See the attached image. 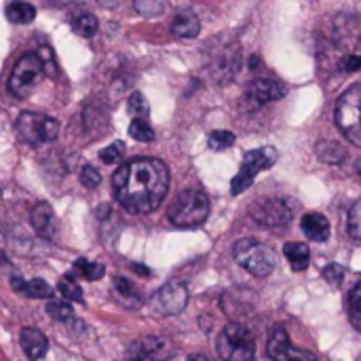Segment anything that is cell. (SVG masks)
Listing matches in <instances>:
<instances>
[{"label":"cell","instance_id":"36","mask_svg":"<svg viewBox=\"0 0 361 361\" xmlns=\"http://www.w3.org/2000/svg\"><path fill=\"white\" fill-rule=\"evenodd\" d=\"M38 57L42 59V63H44V72L49 74V76H57V63H55V57H53V49H49V47H42L40 51H38Z\"/></svg>","mask_w":361,"mask_h":361},{"label":"cell","instance_id":"28","mask_svg":"<svg viewBox=\"0 0 361 361\" xmlns=\"http://www.w3.org/2000/svg\"><path fill=\"white\" fill-rule=\"evenodd\" d=\"M47 313H49L55 322H59V324H70V322H74V309H72L68 302H49V305H47Z\"/></svg>","mask_w":361,"mask_h":361},{"label":"cell","instance_id":"30","mask_svg":"<svg viewBox=\"0 0 361 361\" xmlns=\"http://www.w3.org/2000/svg\"><path fill=\"white\" fill-rule=\"evenodd\" d=\"M129 135L135 142H152L154 140V129L150 127L148 121H131L129 125Z\"/></svg>","mask_w":361,"mask_h":361},{"label":"cell","instance_id":"25","mask_svg":"<svg viewBox=\"0 0 361 361\" xmlns=\"http://www.w3.org/2000/svg\"><path fill=\"white\" fill-rule=\"evenodd\" d=\"M74 273L80 275V277H85L87 281H97V279H102L106 275V269L102 264H97V262H91V260L80 258V260L74 262Z\"/></svg>","mask_w":361,"mask_h":361},{"label":"cell","instance_id":"2","mask_svg":"<svg viewBox=\"0 0 361 361\" xmlns=\"http://www.w3.org/2000/svg\"><path fill=\"white\" fill-rule=\"evenodd\" d=\"M209 216V197L199 190V188H188V190H182L169 212H167V218L171 220V224L180 226V228H195V226H201Z\"/></svg>","mask_w":361,"mask_h":361},{"label":"cell","instance_id":"14","mask_svg":"<svg viewBox=\"0 0 361 361\" xmlns=\"http://www.w3.org/2000/svg\"><path fill=\"white\" fill-rule=\"evenodd\" d=\"M19 345L23 349V353L27 355V360L38 361L42 360L49 351V341L47 336L36 330V328H23L19 334Z\"/></svg>","mask_w":361,"mask_h":361},{"label":"cell","instance_id":"11","mask_svg":"<svg viewBox=\"0 0 361 361\" xmlns=\"http://www.w3.org/2000/svg\"><path fill=\"white\" fill-rule=\"evenodd\" d=\"M188 305V288L180 281L165 283L154 296V309L161 315H180Z\"/></svg>","mask_w":361,"mask_h":361},{"label":"cell","instance_id":"5","mask_svg":"<svg viewBox=\"0 0 361 361\" xmlns=\"http://www.w3.org/2000/svg\"><path fill=\"white\" fill-rule=\"evenodd\" d=\"M44 63L38 57V53H25L17 59V63L11 70L8 76V91L13 97L25 99L34 93V89L40 85L44 76Z\"/></svg>","mask_w":361,"mask_h":361},{"label":"cell","instance_id":"34","mask_svg":"<svg viewBox=\"0 0 361 361\" xmlns=\"http://www.w3.org/2000/svg\"><path fill=\"white\" fill-rule=\"evenodd\" d=\"M80 182L87 186V188H97L102 184V173L93 167V165H85L80 169Z\"/></svg>","mask_w":361,"mask_h":361},{"label":"cell","instance_id":"8","mask_svg":"<svg viewBox=\"0 0 361 361\" xmlns=\"http://www.w3.org/2000/svg\"><path fill=\"white\" fill-rule=\"evenodd\" d=\"M15 129L25 144L42 146L57 137L59 123L53 116H47L40 112H21L15 121Z\"/></svg>","mask_w":361,"mask_h":361},{"label":"cell","instance_id":"7","mask_svg":"<svg viewBox=\"0 0 361 361\" xmlns=\"http://www.w3.org/2000/svg\"><path fill=\"white\" fill-rule=\"evenodd\" d=\"M277 163V150L273 146H262L256 150L245 152L243 161H241V169L237 171V176L231 182V195H243L256 180V176L269 167H273Z\"/></svg>","mask_w":361,"mask_h":361},{"label":"cell","instance_id":"26","mask_svg":"<svg viewBox=\"0 0 361 361\" xmlns=\"http://www.w3.org/2000/svg\"><path fill=\"white\" fill-rule=\"evenodd\" d=\"M57 290H59V294H61L68 302H82V300H85L82 290H80V286L76 283V279H74L72 275L61 277L59 283H57Z\"/></svg>","mask_w":361,"mask_h":361},{"label":"cell","instance_id":"6","mask_svg":"<svg viewBox=\"0 0 361 361\" xmlns=\"http://www.w3.org/2000/svg\"><path fill=\"white\" fill-rule=\"evenodd\" d=\"M334 118L343 135L361 146V85L349 87L336 102Z\"/></svg>","mask_w":361,"mask_h":361},{"label":"cell","instance_id":"17","mask_svg":"<svg viewBox=\"0 0 361 361\" xmlns=\"http://www.w3.org/2000/svg\"><path fill=\"white\" fill-rule=\"evenodd\" d=\"M302 226V233L311 239V241H328L330 239V222L324 214H317V212H311L302 218L300 222Z\"/></svg>","mask_w":361,"mask_h":361},{"label":"cell","instance_id":"40","mask_svg":"<svg viewBox=\"0 0 361 361\" xmlns=\"http://www.w3.org/2000/svg\"><path fill=\"white\" fill-rule=\"evenodd\" d=\"M133 361H144V360H133Z\"/></svg>","mask_w":361,"mask_h":361},{"label":"cell","instance_id":"22","mask_svg":"<svg viewBox=\"0 0 361 361\" xmlns=\"http://www.w3.org/2000/svg\"><path fill=\"white\" fill-rule=\"evenodd\" d=\"M6 17L13 23H30L36 17V8L27 2H11L6 4Z\"/></svg>","mask_w":361,"mask_h":361},{"label":"cell","instance_id":"29","mask_svg":"<svg viewBox=\"0 0 361 361\" xmlns=\"http://www.w3.org/2000/svg\"><path fill=\"white\" fill-rule=\"evenodd\" d=\"M209 148L212 150H226L235 144V133L233 131H226V129H218V131H212L209 133Z\"/></svg>","mask_w":361,"mask_h":361},{"label":"cell","instance_id":"9","mask_svg":"<svg viewBox=\"0 0 361 361\" xmlns=\"http://www.w3.org/2000/svg\"><path fill=\"white\" fill-rule=\"evenodd\" d=\"M252 218L264 228H281L292 222V207L283 199H262L250 209Z\"/></svg>","mask_w":361,"mask_h":361},{"label":"cell","instance_id":"39","mask_svg":"<svg viewBox=\"0 0 361 361\" xmlns=\"http://www.w3.org/2000/svg\"><path fill=\"white\" fill-rule=\"evenodd\" d=\"M355 171H357V176H360V178H361V159H360V161H357V163H355Z\"/></svg>","mask_w":361,"mask_h":361},{"label":"cell","instance_id":"33","mask_svg":"<svg viewBox=\"0 0 361 361\" xmlns=\"http://www.w3.org/2000/svg\"><path fill=\"white\" fill-rule=\"evenodd\" d=\"M135 11L144 17H157L165 11V6L159 0H140V2H135Z\"/></svg>","mask_w":361,"mask_h":361},{"label":"cell","instance_id":"21","mask_svg":"<svg viewBox=\"0 0 361 361\" xmlns=\"http://www.w3.org/2000/svg\"><path fill=\"white\" fill-rule=\"evenodd\" d=\"M97 27H99V23H97V17L93 13L82 11V13H76L72 17V30L82 38H91L97 32Z\"/></svg>","mask_w":361,"mask_h":361},{"label":"cell","instance_id":"37","mask_svg":"<svg viewBox=\"0 0 361 361\" xmlns=\"http://www.w3.org/2000/svg\"><path fill=\"white\" fill-rule=\"evenodd\" d=\"M343 68L347 72H357V70H361V55H347L343 59Z\"/></svg>","mask_w":361,"mask_h":361},{"label":"cell","instance_id":"18","mask_svg":"<svg viewBox=\"0 0 361 361\" xmlns=\"http://www.w3.org/2000/svg\"><path fill=\"white\" fill-rule=\"evenodd\" d=\"M11 286H13L15 292L23 294L27 298H51L53 296V288L44 279H30V281H25L23 277L13 275L11 277Z\"/></svg>","mask_w":361,"mask_h":361},{"label":"cell","instance_id":"32","mask_svg":"<svg viewBox=\"0 0 361 361\" xmlns=\"http://www.w3.org/2000/svg\"><path fill=\"white\" fill-rule=\"evenodd\" d=\"M347 231H349V237H351V239L361 241V201H357V203L349 209Z\"/></svg>","mask_w":361,"mask_h":361},{"label":"cell","instance_id":"24","mask_svg":"<svg viewBox=\"0 0 361 361\" xmlns=\"http://www.w3.org/2000/svg\"><path fill=\"white\" fill-rule=\"evenodd\" d=\"M317 154H319V159H322V161L332 163V165L343 163V161H345V157H347L345 148H343L341 144H336V142H322V144L317 146Z\"/></svg>","mask_w":361,"mask_h":361},{"label":"cell","instance_id":"1","mask_svg":"<svg viewBox=\"0 0 361 361\" xmlns=\"http://www.w3.org/2000/svg\"><path fill=\"white\" fill-rule=\"evenodd\" d=\"M114 197L129 214L154 212L169 190V169L159 159H133L112 176Z\"/></svg>","mask_w":361,"mask_h":361},{"label":"cell","instance_id":"19","mask_svg":"<svg viewBox=\"0 0 361 361\" xmlns=\"http://www.w3.org/2000/svg\"><path fill=\"white\" fill-rule=\"evenodd\" d=\"M283 254L292 267L294 273H302L309 269V262H311V250L305 245V243H298V241H290L283 245Z\"/></svg>","mask_w":361,"mask_h":361},{"label":"cell","instance_id":"12","mask_svg":"<svg viewBox=\"0 0 361 361\" xmlns=\"http://www.w3.org/2000/svg\"><path fill=\"white\" fill-rule=\"evenodd\" d=\"M131 351H135V360L167 361L169 357H173L176 345L171 343V338H165V336H146L137 341L131 347Z\"/></svg>","mask_w":361,"mask_h":361},{"label":"cell","instance_id":"38","mask_svg":"<svg viewBox=\"0 0 361 361\" xmlns=\"http://www.w3.org/2000/svg\"><path fill=\"white\" fill-rule=\"evenodd\" d=\"M186 361H212L207 355H201V353H195V355H190Z\"/></svg>","mask_w":361,"mask_h":361},{"label":"cell","instance_id":"15","mask_svg":"<svg viewBox=\"0 0 361 361\" xmlns=\"http://www.w3.org/2000/svg\"><path fill=\"white\" fill-rule=\"evenodd\" d=\"M171 32L178 38H197L201 32V21L197 17V13H192L190 8H182L173 15L171 19Z\"/></svg>","mask_w":361,"mask_h":361},{"label":"cell","instance_id":"23","mask_svg":"<svg viewBox=\"0 0 361 361\" xmlns=\"http://www.w3.org/2000/svg\"><path fill=\"white\" fill-rule=\"evenodd\" d=\"M347 311H349V319H351L353 328L361 332V281H357L349 292Z\"/></svg>","mask_w":361,"mask_h":361},{"label":"cell","instance_id":"16","mask_svg":"<svg viewBox=\"0 0 361 361\" xmlns=\"http://www.w3.org/2000/svg\"><path fill=\"white\" fill-rule=\"evenodd\" d=\"M32 226L38 235L42 237H53L55 231H57V220H55V212L49 203H38L34 209H32Z\"/></svg>","mask_w":361,"mask_h":361},{"label":"cell","instance_id":"20","mask_svg":"<svg viewBox=\"0 0 361 361\" xmlns=\"http://www.w3.org/2000/svg\"><path fill=\"white\" fill-rule=\"evenodd\" d=\"M114 292H116L118 300H121L125 307H129V309L142 307V296H140V292L133 288V283H131L129 279L116 277V281H114Z\"/></svg>","mask_w":361,"mask_h":361},{"label":"cell","instance_id":"4","mask_svg":"<svg viewBox=\"0 0 361 361\" xmlns=\"http://www.w3.org/2000/svg\"><path fill=\"white\" fill-rule=\"evenodd\" d=\"M218 357L222 361H254L256 341L254 334L239 322H231L218 336L216 343Z\"/></svg>","mask_w":361,"mask_h":361},{"label":"cell","instance_id":"13","mask_svg":"<svg viewBox=\"0 0 361 361\" xmlns=\"http://www.w3.org/2000/svg\"><path fill=\"white\" fill-rule=\"evenodd\" d=\"M286 93H288V89L281 82L271 80V78H258V80L250 82V87H247V99L256 102L258 106L269 104V102H277Z\"/></svg>","mask_w":361,"mask_h":361},{"label":"cell","instance_id":"31","mask_svg":"<svg viewBox=\"0 0 361 361\" xmlns=\"http://www.w3.org/2000/svg\"><path fill=\"white\" fill-rule=\"evenodd\" d=\"M125 144L123 142H112L110 146H106L102 152H99V159H102V163H106V165H116L123 157H125Z\"/></svg>","mask_w":361,"mask_h":361},{"label":"cell","instance_id":"3","mask_svg":"<svg viewBox=\"0 0 361 361\" xmlns=\"http://www.w3.org/2000/svg\"><path fill=\"white\" fill-rule=\"evenodd\" d=\"M233 256L254 277H267L277 269V256L273 247L252 237L239 239L233 247Z\"/></svg>","mask_w":361,"mask_h":361},{"label":"cell","instance_id":"10","mask_svg":"<svg viewBox=\"0 0 361 361\" xmlns=\"http://www.w3.org/2000/svg\"><path fill=\"white\" fill-rule=\"evenodd\" d=\"M267 353L273 361H317V357L311 351L298 349L292 341L290 334L283 328H277L271 338H269V347Z\"/></svg>","mask_w":361,"mask_h":361},{"label":"cell","instance_id":"27","mask_svg":"<svg viewBox=\"0 0 361 361\" xmlns=\"http://www.w3.org/2000/svg\"><path fill=\"white\" fill-rule=\"evenodd\" d=\"M127 110H129V114L133 116V121H146L148 114H150V106H148L146 97H144L142 93H137V91L129 95Z\"/></svg>","mask_w":361,"mask_h":361},{"label":"cell","instance_id":"35","mask_svg":"<svg viewBox=\"0 0 361 361\" xmlns=\"http://www.w3.org/2000/svg\"><path fill=\"white\" fill-rule=\"evenodd\" d=\"M322 275H324V279L330 283V286H341L343 283V279H345V269L341 267V264H328L324 271H322Z\"/></svg>","mask_w":361,"mask_h":361}]
</instances>
